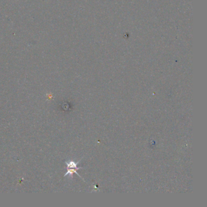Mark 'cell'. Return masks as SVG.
I'll return each instance as SVG.
<instances>
[{
	"instance_id": "6da1fadb",
	"label": "cell",
	"mask_w": 207,
	"mask_h": 207,
	"mask_svg": "<svg viewBox=\"0 0 207 207\" xmlns=\"http://www.w3.org/2000/svg\"><path fill=\"white\" fill-rule=\"evenodd\" d=\"M82 159L78 161L77 162H75L74 161H69L66 162V163L67 165V168H75V169H83L82 167H77V165L81 161Z\"/></svg>"
}]
</instances>
